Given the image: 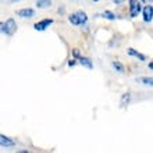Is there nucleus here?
Returning a JSON list of instances; mask_svg holds the SVG:
<instances>
[{
	"label": "nucleus",
	"mask_w": 153,
	"mask_h": 153,
	"mask_svg": "<svg viewBox=\"0 0 153 153\" xmlns=\"http://www.w3.org/2000/svg\"><path fill=\"white\" fill-rule=\"evenodd\" d=\"M11 3H16V1H20V0H10Z\"/></svg>",
	"instance_id": "obj_19"
},
{
	"label": "nucleus",
	"mask_w": 153,
	"mask_h": 153,
	"mask_svg": "<svg viewBox=\"0 0 153 153\" xmlns=\"http://www.w3.org/2000/svg\"><path fill=\"white\" fill-rule=\"evenodd\" d=\"M114 1V4H121V3H124L125 0H113Z\"/></svg>",
	"instance_id": "obj_17"
},
{
	"label": "nucleus",
	"mask_w": 153,
	"mask_h": 153,
	"mask_svg": "<svg viewBox=\"0 0 153 153\" xmlns=\"http://www.w3.org/2000/svg\"><path fill=\"white\" fill-rule=\"evenodd\" d=\"M93 1H99V0H93Z\"/></svg>",
	"instance_id": "obj_20"
},
{
	"label": "nucleus",
	"mask_w": 153,
	"mask_h": 153,
	"mask_svg": "<svg viewBox=\"0 0 153 153\" xmlns=\"http://www.w3.org/2000/svg\"><path fill=\"white\" fill-rule=\"evenodd\" d=\"M137 82H141V84H145V85H149V86H152L153 85V79L152 78H137Z\"/></svg>",
	"instance_id": "obj_14"
},
{
	"label": "nucleus",
	"mask_w": 153,
	"mask_h": 153,
	"mask_svg": "<svg viewBox=\"0 0 153 153\" xmlns=\"http://www.w3.org/2000/svg\"><path fill=\"white\" fill-rule=\"evenodd\" d=\"M153 20V7L152 4H148L143 7V21L145 22H152Z\"/></svg>",
	"instance_id": "obj_4"
},
{
	"label": "nucleus",
	"mask_w": 153,
	"mask_h": 153,
	"mask_svg": "<svg viewBox=\"0 0 153 153\" xmlns=\"http://www.w3.org/2000/svg\"><path fill=\"white\" fill-rule=\"evenodd\" d=\"M102 17H103V18H106V20H110V21H114L117 18L116 14H114V13H111V11H105L103 14H102Z\"/></svg>",
	"instance_id": "obj_13"
},
{
	"label": "nucleus",
	"mask_w": 153,
	"mask_h": 153,
	"mask_svg": "<svg viewBox=\"0 0 153 153\" xmlns=\"http://www.w3.org/2000/svg\"><path fill=\"white\" fill-rule=\"evenodd\" d=\"M142 11V4L139 0H129V16L135 18V17Z\"/></svg>",
	"instance_id": "obj_2"
},
{
	"label": "nucleus",
	"mask_w": 153,
	"mask_h": 153,
	"mask_svg": "<svg viewBox=\"0 0 153 153\" xmlns=\"http://www.w3.org/2000/svg\"><path fill=\"white\" fill-rule=\"evenodd\" d=\"M79 63L84 67H86V68H89V70H92L93 68V64H92V61L89 60L88 57H79Z\"/></svg>",
	"instance_id": "obj_10"
},
{
	"label": "nucleus",
	"mask_w": 153,
	"mask_h": 153,
	"mask_svg": "<svg viewBox=\"0 0 153 153\" xmlns=\"http://www.w3.org/2000/svg\"><path fill=\"white\" fill-rule=\"evenodd\" d=\"M128 54H129V56H132V57H135V59H138L139 61H145L146 60V57L143 56L142 53L137 52L135 49H128Z\"/></svg>",
	"instance_id": "obj_8"
},
{
	"label": "nucleus",
	"mask_w": 153,
	"mask_h": 153,
	"mask_svg": "<svg viewBox=\"0 0 153 153\" xmlns=\"http://www.w3.org/2000/svg\"><path fill=\"white\" fill-rule=\"evenodd\" d=\"M52 6V0H36L38 8H48Z\"/></svg>",
	"instance_id": "obj_9"
},
{
	"label": "nucleus",
	"mask_w": 153,
	"mask_h": 153,
	"mask_svg": "<svg viewBox=\"0 0 153 153\" xmlns=\"http://www.w3.org/2000/svg\"><path fill=\"white\" fill-rule=\"evenodd\" d=\"M14 145H16V143H14V141H13L11 138L4 137V135L0 134V146H3V148H11V146H14Z\"/></svg>",
	"instance_id": "obj_7"
},
{
	"label": "nucleus",
	"mask_w": 153,
	"mask_h": 153,
	"mask_svg": "<svg viewBox=\"0 0 153 153\" xmlns=\"http://www.w3.org/2000/svg\"><path fill=\"white\" fill-rule=\"evenodd\" d=\"M68 20L71 24L74 25H84L86 21H88V16L82 11H78V13H74L71 16L68 17Z\"/></svg>",
	"instance_id": "obj_1"
},
{
	"label": "nucleus",
	"mask_w": 153,
	"mask_h": 153,
	"mask_svg": "<svg viewBox=\"0 0 153 153\" xmlns=\"http://www.w3.org/2000/svg\"><path fill=\"white\" fill-rule=\"evenodd\" d=\"M68 65H70V67H74V65H75V61H74V60H70L68 61Z\"/></svg>",
	"instance_id": "obj_18"
},
{
	"label": "nucleus",
	"mask_w": 153,
	"mask_h": 153,
	"mask_svg": "<svg viewBox=\"0 0 153 153\" xmlns=\"http://www.w3.org/2000/svg\"><path fill=\"white\" fill-rule=\"evenodd\" d=\"M73 56L75 57V59H79V57H81L79 50H78V49H74V50H73Z\"/></svg>",
	"instance_id": "obj_15"
},
{
	"label": "nucleus",
	"mask_w": 153,
	"mask_h": 153,
	"mask_svg": "<svg viewBox=\"0 0 153 153\" xmlns=\"http://www.w3.org/2000/svg\"><path fill=\"white\" fill-rule=\"evenodd\" d=\"M52 24H53L52 18H46V20H42V21H39V22H36V24L33 25V28L36 29V31H45L49 25H52Z\"/></svg>",
	"instance_id": "obj_5"
},
{
	"label": "nucleus",
	"mask_w": 153,
	"mask_h": 153,
	"mask_svg": "<svg viewBox=\"0 0 153 153\" xmlns=\"http://www.w3.org/2000/svg\"><path fill=\"white\" fill-rule=\"evenodd\" d=\"M0 32L4 33V22H0Z\"/></svg>",
	"instance_id": "obj_16"
},
{
	"label": "nucleus",
	"mask_w": 153,
	"mask_h": 153,
	"mask_svg": "<svg viewBox=\"0 0 153 153\" xmlns=\"http://www.w3.org/2000/svg\"><path fill=\"white\" fill-rule=\"evenodd\" d=\"M111 65H113V68L116 70L117 73H124V65L121 64L120 61H113Z\"/></svg>",
	"instance_id": "obj_12"
},
{
	"label": "nucleus",
	"mask_w": 153,
	"mask_h": 153,
	"mask_svg": "<svg viewBox=\"0 0 153 153\" xmlns=\"http://www.w3.org/2000/svg\"><path fill=\"white\" fill-rule=\"evenodd\" d=\"M17 16L22 17V18H32L35 16V11L32 8H21V10L17 11Z\"/></svg>",
	"instance_id": "obj_6"
},
{
	"label": "nucleus",
	"mask_w": 153,
	"mask_h": 153,
	"mask_svg": "<svg viewBox=\"0 0 153 153\" xmlns=\"http://www.w3.org/2000/svg\"><path fill=\"white\" fill-rule=\"evenodd\" d=\"M16 29H17V24L13 18H8V20L4 22V33H6V35L11 36L13 33L16 32Z\"/></svg>",
	"instance_id": "obj_3"
},
{
	"label": "nucleus",
	"mask_w": 153,
	"mask_h": 153,
	"mask_svg": "<svg viewBox=\"0 0 153 153\" xmlns=\"http://www.w3.org/2000/svg\"><path fill=\"white\" fill-rule=\"evenodd\" d=\"M129 99H131V95H129L128 92H127V93H124V95H123V97H121V102H120L121 107H125V106H128V103H129Z\"/></svg>",
	"instance_id": "obj_11"
}]
</instances>
